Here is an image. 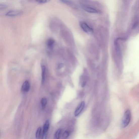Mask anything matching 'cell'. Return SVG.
<instances>
[{
  "instance_id": "obj_7",
  "label": "cell",
  "mask_w": 139,
  "mask_h": 139,
  "mask_svg": "<svg viewBox=\"0 0 139 139\" xmlns=\"http://www.w3.org/2000/svg\"><path fill=\"white\" fill-rule=\"evenodd\" d=\"M132 1V0H122V5L121 9L127 11Z\"/></svg>"
},
{
  "instance_id": "obj_19",
  "label": "cell",
  "mask_w": 139,
  "mask_h": 139,
  "mask_svg": "<svg viewBox=\"0 0 139 139\" xmlns=\"http://www.w3.org/2000/svg\"><path fill=\"white\" fill-rule=\"evenodd\" d=\"M86 84V81H83L82 83L81 86L82 87H85Z\"/></svg>"
},
{
  "instance_id": "obj_12",
  "label": "cell",
  "mask_w": 139,
  "mask_h": 139,
  "mask_svg": "<svg viewBox=\"0 0 139 139\" xmlns=\"http://www.w3.org/2000/svg\"><path fill=\"white\" fill-rule=\"evenodd\" d=\"M47 103V100L45 97L42 98L41 100V106L42 108L44 109L45 107L46 106Z\"/></svg>"
},
{
  "instance_id": "obj_6",
  "label": "cell",
  "mask_w": 139,
  "mask_h": 139,
  "mask_svg": "<svg viewBox=\"0 0 139 139\" xmlns=\"http://www.w3.org/2000/svg\"><path fill=\"white\" fill-rule=\"evenodd\" d=\"M81 26L83 30L86 33H91L93 32L92 29L85 23H82L81 24Z\"/></svg>"
},
{
  "instance_id": "obj_16",
  "label": "cell",
  "mask_w": 139,
  "mask_h": 139,
  "mask_svg": "<svg viewBox=\"0 0 139 139\" xmlns=\"http://www.w3.org/2000/svg\"><path fill=\"white\" fill-rule=\"evenodd\" d=\"M61 2L64 3V4L70 5L71 4L72 2L69 0H60Z\"/></svg>"
},
{
  "instance_id": "obj_3",
  "label": "cell",
  "mask_w": 139,
  "mask_h": 139,
  "mask_svg": "<svg viewBox=\"0 0 139 139\" xmlns=\"http://www.w3.org/2000/svg\"><path fill=\"white\" fill-rule=\"evenodd\" d=\"M50 126V122L48 120H47L45 122L43 127V131L42 136V139L47 138L48 132Z\"/></svg>"
},
{
  "instance_id": "obj_4",
  "label": "cell",
  "mask_w": 139,
  "mask_h": 139,
  "mask_svg": "<svg viewBox=\"0 0 139 139\" xmlns=\"http://www.w3.org/2000/svg\"><path fill=\"white\" fill-rule=\"evenodd\" d=\"M30 87V83L28 81H26L23 83L21 88V91L23 93L28 92Z\"/></svg>"
},
{
  "instance_id": "obj_2",
  "label": "cell",
  "mask_w": 139,
  "mask_h": 139,
  "mask_svg": "<svg viewBox=\"0 0 139 139\" xmlns=\"http://www.w3.org/2000/svg\"><path fill=\"white\" fill-rule=\"evenodd\" d=\"M131 114L129 110H127L125 113L121 121V126L125 128L129 125L131 120Z\"/></svg>"
},
{
  "instance_id": "obj_15",
  "label": "cell",
  "mask_w": 139,
  "mask_h": 139,
  "mask_svg": "<svg viewBox=\"0 0 139 139\" xmlns=\"http://www.w3.org/2000/svg\"><path fill=\"white\" fill-rule=\"evenodd\" d=\"M69 134V132L67 131H65L62 135V137L64 138H66L68 137Z\"/></svg>"
},
{
  "instance_id": "obj_14",
  "label": "cell",
  "mask_w": 139,
  "mask_h": 139,
  "mask_svg": "<svg viewBox=\"0 0 139 139\" xmlns=\"http://www.w3.org/2000/svg\"><path fill=\"white\" fill-rule=\"evenodd\" d=\"M41 130V128L40 127L38 128L36 134V137L37 138H39L40 137Z\"/></svg>"
},
{
  "instance_id": "obj_5",
  "label": "cell",
  "mask_w": 139,
  "mask_h": 139,
  "mask_svg": "<svg viewBox=\"0 0 139 139\" xmlns=\"http://www.w3.org/2000/svg\"><path fill=\"white\" fill-rule=\"evenodd\" d=\"M85 103L84 101L81 102L80 105L75 111L74 115L75 116H78L81 113L82 111L84 108Z\"/></svg>"
},
{
  "instance_id": "obj_11",
  "label": "cell",
  "mask_w": 139,
  "mask_h": 139,
  "mask_svg": "<svg viewBox=\"0 0 139 139\" xmlns=\"http://www.w3.org/2000/svg\"><path fill=\"white\" fill-rule=\"evenodd\" d=\"M54 43V40L52 39H49L47 43V46L49 49H51L53 48Z\"/></svg>"
},
{
  "instance_id": "obj_18",
  "label": "cell",
  "mask_w": 139,
  "mask_h": 139,
  "mask_svg": "<svg viewBox=\"0 0 139 139\" xmlns=\"http://www.w3.org/2000/svg\"><path fill=\"white\" fill-rule=\"evenodd\" d=\"M7 8V6L3 4L0 5V9L1 10H3L6 9Z\"/></svg>"
},
{
  "instance_id": "obj_8",
  "label": "cell",
  "mask_w": 139,
  "mask_h": 139,
  "mask_svg": "<svg viewBox=\"0 0 139 139\" xmlns=\"http://www.w3.org/2000/svg\"><path fill=\"white\" fill-rule=\"evenodd\" d=\"M22 13V12L17 10H11L7 13L6 15L9 17H15L20 15Z\"/></svg>"
},
{
  "instance_id": "obj_1",
  "label": "cell",
  "mask_w": 139,
  "mask_h": 139,
  "mask_svg": "<svg viewBox=\"0 0 139 139\" xmlns=\"http://www.w3.org/2000/svg\"><path fill=\"white\" fill-rule=\"evenodd\" d=\"M133 9L131 29L132 30H134L139 29V0H136Z\"/></svg>"
},
{
  "instance_id": "obj_10",
  "label": "cell",
  "mask_w": 139,
  "mask_h": 139,
  "mask_svg": "<svg viewBox=\"0 0 139 139\" xmlns=\"http://www.w3.org/2000/svg\"><path fill=\"white\" fill-rule=\"evenodd\" d=\"M41 68L42 69V83L43 84L45 81L46 73V67L44 65H42Z\"/></svg>"
},
{
  "instance_id": "obj_13",
  "label": "cell",
  "mask_w": 139,
  "mask_h": 139,
  "mask_svg": "<svg viewBox=\"0 0 139 139\" xmlns=\"http://www.w3.org/2000/svg\"><path fill=\"white\" fill-rule=\"evenodd\" d=\"M61 129H59L57 130L54 135V137L55 138L57 139L60 138L61 132Z\"/></svg>"
},
{
  "instance_id": "obj_17",
  "label": "cell",
  "mask_w": 139,
  "mask_h": 139,
  "mask_svg": "<svg viewBox=\"0 0 139 139\" xmlns=\"http://www.w3.org/2000/svg\"><path fill=\"white\" fill-rule=\"evenodd\" d=\"M35 1L38 3L41 4L46 3L47 2V0H35Z\"/></svg>"
},
{
  "instance_id": "obj_9",
  "label": "cell",
  "mask_w": 139,
  "mask_h": 139,
  "mask_svg": "<svg viewBox=\"0 0 139 139\" xmlns=\"http://www.w3.org/2000/svg\"><path fill=\"white\" fill-rule=\"evenodd\" d=\"M81 7L83 10L87 12L92 13H98V11L97 10L87 6L84 5H82Z\"/></svg>"
}]
</instances>
